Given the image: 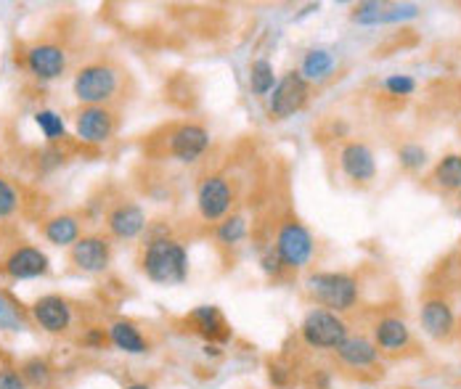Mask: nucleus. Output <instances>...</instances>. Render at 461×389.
<instances>
[{"label":"nucleus","instance_id":"4be33fe9","mask_svg":"<svg viewBox=\"0 0 461 389\" xmlns=\"http://www.w3.org/2000/svg\"><path fill=\"white\" fill-rule=\"evenodd\" d=\"M337 69V58L329 48H310L308 54L302 56V64H300V74L310 82H324L335 74Z\"/></svg>","mask_w":461,"mask_h":389},{"label":"nucleus","instance_id":"423d86ee","mask_svg":"<svg viewBox=\"0 0 461 389\" xmlns=\"http://www.w3.org/2000/svg\"><path fill=\"white\" fill-rule=\"evenodd\" d=\"M233 186L226 175H204L196 186V210L202 215V220L221 222L230 215L233 207Z\"/></svg>","mask_w":461,"mask_h":389},{"label":"nucleus","instance_id":"ddd939ff","mask_svg":"<svg viewBox=\"0 0 461 389\" xmlns=\"http://www.w3.org/2000/svg\"><path fill=\"white\" fill-rule=\"evenodd\" d=\"M3 271L13 281H30V278L46 276L51 271V260L43 249H38L32 244H19L3 260Z\"/></svg>","mask_w":461,"mask_h":389},{"label":"nucleus","instance_id":"2eb2a0df","mask_svg":"<svg viewBox=\"0 0 461 389\" xmlns=\"http://www.w3.org/2000/svg\"><path fill=\"white\" fill-rule=\"evenodd\" d=\"M340 169L355 183H369L377 175V157L366 143L350 141L340 149Z\"/></svg>","mask_w":461,"mask_h":389},{"label":"nucleus","instance_id":"c9c22d12","mask_svg":"<svg viewBox=\"0 0 461 389\" xmlns=\"http://www.w3.org/2000/svg\"><path fill=\"white\" fill-rule=\"evenodd\" d=\"M125 389H152V385H146V382H133V385H127Z\"/></svg>","mask_w":461,"mask_h":389},{"label":"nucleus","instance_id":"412c9836","mask_svg":"<svg viewBox=\"0 0 461 389\" xmlns=\"http://www.w3.org/2000/svg\"><path fill=\"white\" fill-rule=\"evenodd\" d=\"M109 341L115 344L117 350L127 352V355H146L149 352V339L144 336V332L133 324V321H115L109 329Z\"/></svg>","mask_w":461,"mask_h":389},{"label":"nucleus","instance_id":"20e7f679","mask_svg":"<svg viewBox=\"0 0 461 389\" xmlns=\"http://www.w3.org/2000/svg\"><path fill=\"white\" fill-rule=\"evenodd\" d=\"M308 294L332 313H347L358 302V281L347 273H313L308 276Z\"/></svg>","mask_w":461,"mask_h":389},{"label":"nucleus","instance_id":"1a4fd4ad","mask_svg":"<svg viewBox=\"0 0 461 389\" xmlns=\"http://www.w3.org/2000/svg\"><path fill=\"white\" fill-rule=\"evenodd\" d=\"M69 260L83 273H104L112 265V241L101 233L80 236V241L69 249Z\"/></svg>","mask_w":461,"mask_h":389},{"label":"nucleus","instance_id":"5701e85b","mask_svg":"<svg viewBox=\"0 0 461 389\" xmlns=\"http://www.w3.org/2000/svg\"><path fill=\"white\" fill-rule=\"evenodd\" d=\"M247 82H249V91L255 93V96H271V91L276 88V72H274V64L268 61V58H255L252 64H249V77H247Z\"/></svg>","mask_w":461,"mask_h":389},{"label":"nucleus","instance_id":"a878e982","mask_svg":"<svg viewBox=\"0 0 461 389\" xmlns=\"http://www.w3.org/2000/svg\"><path fill=\"white\" fill-rule=\"evenodd\" d=\"M247 233H249V222L244 215H229L226 220L218 222V228H215V238H218V244H223V246H236V244H241L244 238H247Z\"/></svg>","mask_w":461,"mask_h":389},{"label":"nucleus","instance_id":"9d476101","mask_svg":"<svg viewBox=\"0 0 461 389\" xmlns=\"http://www.w3.org/2000/svg\"><path fill=\"white\" fill-rule=\"evenodd\" d=\"M66 64H69V54L64 51V46L51 43V40H43V43L30 46L27 54H24L27 72L35 80H40V82H54V80H58L66 72Z\"/></svg>","mask_w":461,"mask_h":389},{"label":"nucleus","instance_id":"39448f33","mask_svg":"<svg viewBox=\"0 0 461 389\" xmlns=\"http://www.w3.org/2000/svg\"><path fill=\"white\" fill-rule=\"evenodd\" d=\"M274 249L279 252L287 271H302L310 265V260L316 255V241H313V233L302 222L284 220L276 230Z\"/></svg>","mask_w":461,"mask_h":389},{"label":"nucleus","instance_id":"f3484780","mask_svg":"<svg viewBox=\"0 0 461 389\" xmlns=\"http://www.w3.org/2000/svg\"><path fill=\"white\" fill-rule=\"evenodd\" d=\"M337 358L350 368H371L379 360V350H377L374 339L361 336V333H355V336L350 333L345 341L337 347Z\"/></svg>","mask_w":461,"mask_h":389},{"label":"nucleus","instance_id":"dca6fc26","mask_svg":"<svg viewBox=\"0 0 461 389\" xmlns=\"http://www.w3.org/2000/svg\"><path fill=\"white\" fill-rule=\"evenodd\" d=\"M454 326H457V316H454V307L435 297V299H427L422 305V329L427 336L432 339H448L454 333Z\"/></svg>","mask_w":461,"mask_h":389},{"label":"nucleus","instance_id":"c756f323","mask_svg":"<svg viewBox=\"0 0 461 389\" xmlns=\"http://www.w3.org/2000/svg\"><path fill=\"white\" fill-rule=\"evenodd\" d=\"M398 162H401V167H405V169L416 172V169H422V167L427 165V151H424V146H419V143H404V146L398 149Z\"/></svg>","mask_w":461,"mask_h":389},{"label":"nucleus","instance_id":"f8f14e48","mask_svg":"<svg viewBox=\"0 0 461 389\" xmlns=\"http://www.w3.org/2000/svg\"><path fill=\"white\" fill-rule=\"evenodd\" d=\"M30 313H32V321L46 333H66L69 326H72V321H74L72 305L61 294H43V297H38L32 302Z\"/></svg>","mask_w":461,"mask_h":389},{"label":"nucleus","instance_id":"393cba45","mask_svg":"<svg viewBox=\"0 0 461 389\" xmlns=\"http://www.w3.org/2000/svg\"><path fill=\"white\" fill-rule=\"evenodd\" d=\"M19 374L24 376V382H27L30 389H48L51 382H54V371H51L48 360H43V358L24 360L22 368H19Z\"/></svg>","mask_w":461,"mask_h":389},{"label":"nucleus","instance_id":"f704fd0d","mask_svg":"<svg viewBox=\"0 0 461 389\" xmlns=\"http://www.w3.org/2000/svg\"><path fill=\"white\" fill-rule=\"evenodd\" d=\"M204 355H207V358H221V355H223V350H221V344L207 341V344H204Z\"/></svg>","mask_w":461,"mask_h":389},{"label":"nucleus","instance_id":"9b49d317","mask_svg":"<svg viewBox=\"0 0 461 389\" xmlns=\"http://www.w3.org/2000/svg\"><path fill=\"white\" fill-rule=\"evenodd\" d=\"M207 149H210V133L199 122H183L170 133L168 151L173 160L183 162V165H194L196 160L204 157Z\"/></svg>","mask_w":461,"mask_h":389},{"label":"nucleus","instance_id":"b1692460","mask_svg":"<svg viewBox=\"0 0 461 389\" xmlns=\"http://www.w3.org/2000/svg\"><path fill=\"white\" fill-rule=\"evenodd\" d=\"M432 180L443 191H461V154L443 157L432 169Z\"/></svg>","mask_w":461,"mask_h":389},{"label":"nucleus","instance_id":"cd10ccee","mask_svg":"<svg viewBox=\"0 0 461 389\" xmlns=\"http://www.w3.org/2000/svg\"><path fill=\"white\" fill-rule=\"evenodd\" d=\"M19 207H22V194H19V188H16L8 177L0 175V220L16 215Z\"/></svg>","mask_w":461,"mask_h":389},{"label":"nucleus","instance_id":"aec40b11","mask_svg":"<svg viewBox=\"0 0 461 389\" xmlns=\"http://www.w3.org/2000/svg\"><path fill=\"white\" fill-rule=\"evenodd\" d=\"M43 236L54 246H69L72 249L80 241V236H83V222H80L77 215L61 212V215H54L51 220H46Z\"/></svg>","mask_w":461,"mask_h":389},{"label":"nucleus","instance_id":"72a5a7b5","mask_svg":"<svg viewBox=\"0 0 461 389\" xmlns=\"http://www.w3.org/2000/svg\"><path fill=\"white\" fill-rule=\"evenodd\" d=\"M107 339H109V333L104 332V329H99V326H93V329H88V332L83 333V341H85L91 350H101V347L107 344Z\"/></svg>","mask_w":461,"mask_h":389},{"label":"nucleus","instance_id":"f257e3e1","mask_svg":"<svg viewBox=\"0 0 461 389\" xmlns=\"http://www.w3.org/2000/svg\"><path fill=\"white\" fill-rule=\"evenodd\" d=\"M141 273L160 286H180L188 278V252L168 228H154L141 252Z\"/></svg>","mask_w":461,"mask_h":389},{"label":"nucleus","instance_id":"473e14b6","mask_svg":"<svg viewBox=\"0 0 461 389\" xmlns=\"http://www.w3.org/2000/svg\"><path fill=\"white\" fill-rule=\"evenodd\" d=\"M0 389H30L16 368H0Z\"/></svg>","mask_w":461,"mask_h":389},{"label":"nucleus","instance_id":"7c9ffc66","mask_svg":"<svg viewBox=\"0 0 461 389\" xmlns=\"http://www.w3.org/2000/svg\"><path fill=\"white\" fill-rule=\"evenodd\" d=\"M260 268H263V273L268 278H282L284 276V263H282V257H279V252L274 249V246H268L263 255H260Z\"/></svg>","mask_w":461,"mask_h":389},{"label":"nucleus","instance_id":"e433bc0d","mask_svg":"<svg viewBox=\"0 0 461 389\" xmlns=\"http://www.w3.org/2000/svg\"><path fill=\"white\" fill-rule=\"evenodd\" d=\"M3 313H5V305H3V299H0V318H3Z\"/></svg>","mask_w":461,"mask_h":389},{"label":"nucleus","instance_id":"a211bd4d","mask_svg":"<svg viewBox=\"0 0 461 389\" xmlns=\"http://www.w3.org/2000/svg\"><path fill=\"white\" fill-rule=\"evenodd\" d=\"M188 321L194 324V329L199 336H204L207 341H221V339H229V324L221 313V307L215 305H199L188 313Z\"/></svg>","mask_w":461,"mask_h":389},{"label":"nucleus","instance_id":"2f4dec72","mask_svg":"<svg viewBox=\"0 0 461 389\" xmlns=\"http://www.w3.org/2000/svg\"><path fill=\"white\" fill-rule=\"evenodd\" d=\"M385 91H387L390 96H411V93L416 91V80L408 77V74H390V77L385 80Z\"/></svg>","mask_w":461,"mask_h":389},{"label":"nucleus","instance_id":"bb28decb","mask_svg":"<svg viewBox=\"0 0 461 389\" xmlns=\"http://www.w3.org/2000/svg\"><path fill=\"white\" fill-rule=\"evenodd\" d=\"M35 125L40 127V133L46 135L48 143H61L66 138V125L61 119V114L54 109L35 111Z\"/></svg>","mask_w":461,"mask_h":389},{"label":"nucleus","instance_id":"7ed1b4c3","mask_svg":"<svg viewBox=\"0 0 461 389\" xmlns=\"http://www.w3.org/2000/svg\"><path fill=\"white\" fill-rule=\"evenodd\" d=\"M300 336L310 350H335L350 336L345 318L326 307H313L305 313L300 324Z\"/></svg>","mask_w":461,"mask_h":389},{"label":"nucleus","instance_id":"0eeeda50","mask_svg":"<svg viewBox=\"0 0 461 389\" xmlns=\"http://www.w3.org/2000/svg\"><path fill=\"white\" fill-rule=\"evenodd\" d=\"M308 96H310L308 80L300 74V69H291L271 91V96H268V114L274 119H289V117H294L297 111L308 104Z\"/></svg>","mask_w":461,"mask_h":389},{"label":"nucleus","instance_id":"6e6552de","mask_svg":"<svg viewBox=\"0 0 461 389\" xmlns=\"http://www.w3.org/2000/svg\"><path fill=\"white\" fill-rule=\"evenodd\" d=\"M74 133L85 146H104L115 138L117 114L112 107H83L74 114Z\"/></svg>","mask_w":461,"mask_h":389},{"label":"nucleus","instance_id":"f03ea898","mask_svg":"<svg viewBox=\"0 0 461 389\" xmlns=\"http://www.w3.org/2000/svg\"><path fill=\"white\" fill-rule=\"evenodd\" d=\"M122 72L109 61H91L77 69L72 93L83 107H112L122 93Z\"/></svg>","mask_w":461,"mask_h":389},{"label":"nucleus","instance_id":"6ab92c4d","mask_svg":"<svg viewBox=\"0 0 461 389\" xmlns=\"http://www.w3.org/2000/svg\"><path fill=\"white\" fill-rule=\"evenodd\" d=\"M374 344L377 350H385V352H401L411 344V329L401 318H393V316L379 318L374 326Z\"/></svg>","mask_w":461,"mask_h":389},{"label":"nucleus","instance_id":"c85d7f7f","mask_svg":"<svg viewBox=\"0 0 461 389\" xmlns=\"http://www.w3.org/2000/svg\"><path fill=\"white\" fill-rule=\"evenodd\" d=\"M385 11L387 5L385 3H361L352 8V22L355 24H363V27H374V24H385Z\"/></svg>","mask_w":461,"mask_h":389},{"label":"nucleus","instance_id":"4468645a","mask_svg":"<svg viewBox=\"0 0 461 389\" xmlns=\"http://www.w3.org/2000/svg\"><path fill=\"white\" fill-rule=\"evenodd\" d=\"M149 228L146 212L135 202H117L107 212V230L117 241H133Z\"/></svg>","mask_w":461,"mask_h":389}]
</instances>
